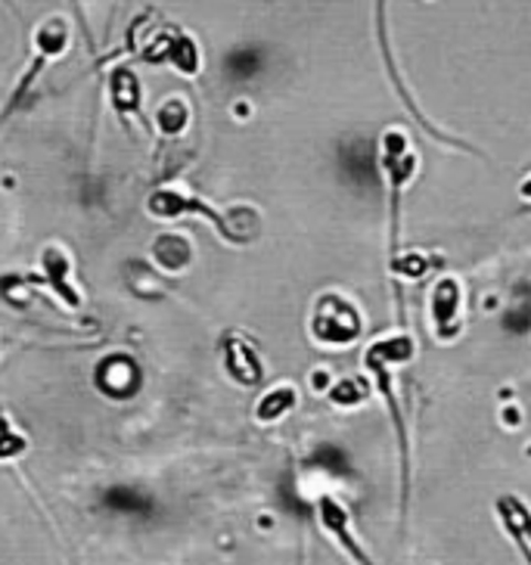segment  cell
I'll list each match as a JSON object with an SVG mask.
<instances>
[{
  "label": "cell",
  "instance_id": "cell-1",
  "mask_svg": "<svg viewBox=\"0 0 531 565\" xmlns=\"http://www.w3.org/2000/svg\"><path fill=\"white\" fill-rule=\"evenodd\" d=\"M416 354V342L411 333H389L373 339L364 349V370L373 376V385L385 398L389 416L395 423L399 435V460H401V519H407V498H411V435H407V419L401 414L399 395H395V373L401 366L411 364Z\"/></svg>",
  "mask_w": 531,
  "mask_h": 565
},
{
  "label": "cell",
  "instance_id": "cell-2",
  "mask_svg": "<svg viewBox=\"0 0 531 565\" xmlns=\"http://www.w3.org/2000/svg\"><path fill=\"white\" fill-rule=\"evenodd\" d=\"M147 209H150L152 217H181V215H200L205 217L212 227H215L227 243L233 246H246L252 243L258 233H262V217L249 205H236V209H224L217 212L215 205H209L205 200H200L197 193H190L187 186H162L156 190L150 200H147Z\"/></svg>",
  "mask_w": 531,
  "mask_h": 565
},
{
  "label": "cell",
  "instance_id": "cell-3",
  "mask_svg": "<svg viewBox=\"0 0 531 565\" xmlns=\"http://www.w3.org/2000/svg\"><path fill=\"white\" fill-rule=\"evenodd\" d=\"M380 168L389 190V265H392L401 255V193L414 183L420 171V156L404 125H392L382 131Z\"/></svg>",
  "mask_w": 531,
  "mask_h": 565
},
{
  "label": "cell",
  "instance_id": "cell-4",
  "mask_svg": "<svg viewBox=\"0 0 531 565\" xmlns=\"http://www.w3.org/2000/svg\"><path fill=\"white\" fill-rule=\"evenodd\" d=\"M364 333V311L342 289H323L311 301L308 335L320 349H349Z\"/></svg>",
  "mask_w": 531,
  "mask_h": 565
},
{
  "label": "cell",
  "instance_id": "cell-5",
  "mask_svg": "<svg viewBox=\"0 0 531 565\" xmlns=\"http://www.w3.org/2000/svg\"><path fill=\"white\" fill-rule=\"evenodd\" d=\"M429 330L438 342H454L464 330V282L442 274L429 289Z\"/></svg>",
  "mask_w": 531,
  "mask_h": 565
},
{
  "label": "cell",
  "instance_id": "cell-6",
  "mask_svg": "<svg viewBox=\"0 0 531 565\" xmlns=\"http://www.w3.org/2000/svg\"><path fill=\"white\" fill-rule=\"evenodd\" d=\"M140 56H144L147 63H171V66L178 68L181 75H187V78L200 75L202 68L200 44H197L190 34L178 32V29H168L166 34H156L150 41V47H144Z\"/></svg>",
  "mask_w": 531,
  "mask_h": 565
},
{
  "label": "cell",
  "instance_id": "cell-7",
  "mask_svg": "<svg viewBox=\"0 0 531 565\" xmlns=\"http://www.w3.org/2000/svg\"><path fill=\"white\" fill-rule=\"evenodd\" d=\"M221 358H224V370L231 376L233 383L243 385V388H255L265 380V366H262V358L252 345L246 335L227 333L224 342H221Z\"/></svg>",
  "mask_w": 531,
  "mask_h": 565
},
{
  "label": "cell",
  "instance_id": "cell-8",
  "mask_svg": "<svg viewBox=\"0 0 531 565\" xmlns=\"http://www.w3.org/2000/svg\"><path fill=\"white\" fill-rule=\"evenodd\" d=\"M315 510H317V522H320V529L330 534L339 547L346 550V556L358 559V563H370V556L364 553V547H361V544H358V537L351 534V513L342 500L332 498V494H323V498L317 500Z\"/></svg>",
  "mask_w": 531,
  "mask_h": 565
},
{
  "label": "cell",
  "instance_id": "cell-9",
  "mask_svg": "<svg viewBox=\"0 0 531 565\" xmlns=\"http://www.w3.org/2000/svg\"><path fill=\"white\" fill-rule=\"evenodd\" d=\"M495 513H498L500 525H503V532L507 537L513 541L516 550L522 553V559H529L531 563V507L522 498H516V494H503L495 503Z\"/></svg>",
  "mask_w": 531,
  "mask_h": 565
},
{
  "label": "cell",
  "instance_id": "cell-10",
  "mask_svg": "<svg viewBox=\"0 0 531 565\" xmlns=\"http://www.w3.org/2000/svg\"><path fill=\"white\" fill-rule=\"evenodd\" d=\"M109 103L118 116L144 118V90H140V78L134 75L128 66H116L109 72Z\"/></svg>",
  "mask_w": 531,
  "mask_h": 565
},
{
  "label": "cell",
  "instance_id": "cell-11",
  "mask_svg": "<svg viewBox=\"0 0 531 565\" xmlns=\"http://www.w3.org/2000/svg\"><path fill=\"white\" fill-rule=\"evenodd\" d=\"M150 262L166 274H181L193 265V243L183 233H162L150 246Z\"/></svg>",
  "mask_w": 531,
  "mask_h": 565
},
{
  "label": "cell",
  "instance_id": "cell-12",
  "mask_svg": "<svg viewBox=\"0 0 531 565\" xmlns=\"http://www.w3.org/2000/svg\"><path fill=\"white\" fill-rule=\"evenodd\" d=\"M41 267H44V277L51 280L53 292L63 299L66 308H78L82 305V296H78V289H75V282L68 280V274H72V262H68V255L60 246H53L41 255Z\"/></svg>",
  "mask_w": 531,
  "mask_h": 565
},
{
  "label": "cell",
  "instance_id": "cell-13",
  "mask_svg": "<svg viewBox=\"0 0 531 565\" xmlns=\"http://www.w3.org/2000/svg\"><path fill=\"white\" fill-rule=\"evenodd\" d=\"M296 404H299V392H296V385L293 383H280L274 385V388H267L265 395L258 398L255 404V419L258 423H280L283 416L293 414L296 411Z\"/></svg>",
  "mask_w": 531,
  "mask_h": 565
},
{
  "label": "cell",
  "instance_id": "cell-14",
  "mask_svg": "<svg viewBox=\"0 0 531 565\" xmlns=\"http://www.w3.org/2000/svg\"><path fill=\"white\" fill-rule=\"evenodd\" d=\"M156 128L166 137H181L190 128V106H187V100L171 97V100L162 103L159 113H156Z\"/></svg>",
  "mask_w": 531,
  "mask_h": 565
},
{
  "label": "cell",
  "instance_id": "cell-15",
  "mask_svg": "<svg viewBox=\"0 0 531 565\" xmlns=\"http://www.w3.org/2000/svg\"><path fill=\"white\" fill-rule=\"evenodd\" d=\"M330 401L332 404H339V407H354V404H364L367 385H361L358 380H342L339 385H332Z\"/></svg>",
  "mask_w": 531,
  "mask_h": 565
},
{
  "label": "cell",
  "instance_id": "cell-16",
  "mask_svg": "<svg viewBox=\"0 0 531 565\" xmlns=\"http://www.w3.org/2000/svg\"><path fill=\"white\" fill-rule=\"evenodd\" d=\"M519 196H522L525 202H531V174H525L522 183H519Z\"/></svg>",
  "mask_w": 531,
  "mask_h": 565
},
{
  "label": "cell",
  "instance_id": "cell-17",
  "mask_svg": "<svg viewBox=\"0 0 531 565\" xmlns=\"http://www.w3.org/2000/svg\"><path fill=\"white\" fill-rule=\"evenodd\" d=\"M525 457H531V445H525Z\"/></svg>",
  "mask_w": 531,
  "mask_h": 565
}]
</instances>
